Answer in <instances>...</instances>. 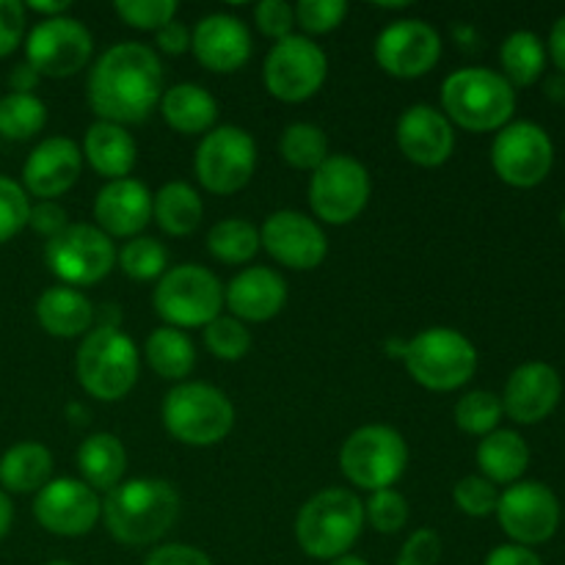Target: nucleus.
Returning <instances> with one entry per match:
<instances>
[{"mask_svg":"<svg viewBox=\"0 0 565 565\" xmlns=\"http://www.w3.org/2000/svg\"><path fill=\"white\" fill-rule=\"evenodd\" d=\"M502 419V401L491 392H469L456 406V425L463 434L489 436L494 434Z\"/></svg>","mask_w":565,"mask_h":565,"instance_id":"39","label":"nucleus"},{"mask_svg":"<svg viewBox=\"0 0 565 565\" xmlns=\"http://www.w3.org/2000/svg\"><path fill=\"white\" fill-rule=\"evenodd\" d=\"M452 500H456L458 511H463L467 516H489L497 511V486L489 483L483 475H469V478L458 480L456 489H452Z\"/></svg>","mask_w":565,"mask_h":565,"instance_id":"44","label":"nucleus"},{"mask_svg":"<svg viewBox=\"0 0 565 565\" xmlns=\"http://www.w3.org/2000/svg\"><path fill=\"white\" fill-rule=\"evenodd\" d=\"M329 72V61L320 44L309 36H296L276 42L265 58V86L281 103H303L320 92Z\"/></svg>","mask_w":565,"mask_h":565,"instance_id":"13","label":"nucleus"},{"mask_svg":"<svg viewBox=\"0 0 565 565\" xmlns=\"http://www.w3.org/2000/svg\"><path fill=\"white\" fill-rule=\"evenodd\" d=\"M50 270L64 285H97L116 265V248L99 226L66 224L64 232L47 241L44 248Z\"/></svg>","mask_w":565,"mask_h":565,"instance_id":"12","label":"nucleus"},{"mask_svg":"<svg viewBox=\"0 0 565 565\" xmlns=\"http://www.w3.org/2000/svg\"><path fill=\"white\" fill-rule=\"evenodd\" d=\"M114 9L121 17V22H127L130 28L154 33L169 25L177 14L174 0H119Z\"/></svg>","mask_w":565,"mask_h":565,"instance_id":"43","label":"nucleus"},{"mask_svg":"<svg viewBox=\"0 0 565 565\" xmlns=\"http://www.w3.org/2000/svg\"><path fill=\"white\" fill-rule=\"evenodd\" d=\"M362 527V500L348 489H326L298 511L296 541L315 561H337L351 552Z\"/></svg>","mask_w":565,"mask_h":565,"instance_id":"3","label":"nucleus"},{"mask_svg":"<svg viewBox=\"0 0 565 565\" xmlns=\"http://www.w3.org/2000/svg\"><path fill=\"white\" fill-rule=\"evenodd\" d=\"M143 565H213V561H210L202 550H196V546L166 544L158 546L154 552H149Z\"/></svg>","mask_w":565,"mask_h":565,"instance_id":"49","label":"nucleus"},{"mask_svg":"<svg viewBox=\"0 0 565 565\" xmlns=\"http://www.w3.org/2000/svg\"><path fill=\"white\" fill-rule=\"evenodd\" d=\"M94 218L108 237L138 235L152 218V193L143 182L130 180V177L110 180L108 185L99 188Z\"/></svg>","mask_w":565,"mask_h":565,"instance_id":"24","label":"nucleus"},{"mask_svg":"<svg viewBox=\"0 0 565 565\" xmlns=\"http://www.w3.org/2000/svg\"><path fill=\"white\" fill-rule=\"evenodd\" d=\"M224 303L241 323H265L285 309L287 281L270 268H246L224 287Z\"/></svg>","mask_w":565,"mask_h":565,"instance_id":"25","label":"nucleus"},{"mask_svg":"<svg viewBox=\"0 0 565 565\" xmlns=\"http://www.w3.org/2000/svg\"><path fill=\"white\" fill-rule=\"evenodd\" d=\"M364 519H367V522L373 524V530H379V533H397V530L406 527L408 522L406 497L395 489L373 491L367 505H364Z\"/></svg>","mask_w":565,"mask_h":565,"instance_id":"41","label":"nucleus"},{"mask_svg":"<svg viewBox=\"0 0 565 565\" xmlns=\"http://www.w3.org/2000/svg\"><path fill=\"white\" fill-rule=\"evenodd\" d=\"M44 565H75V563H70V561H50V563H44Z\"/></svg>","mask_w":565,"mask_h":565,"instance_id":"58","label":"nucleus"},{"mask_svg":"<svg viewBox=\"0 0 565 565\" xmlns=\"http://www.w3.org/2000/svg\"><path fill=\"white\" fill-rule=\"evenodd\" d=\"M408 375L430 392H452L467 384L478 370V351L456 329H425L403 348Z\"/></svg>","mask_w":565,"mask_h":565,"instance_id":"5","label":"nucleus"},{"mask_svg":"<svg viewBox=\"0 0 565 565\" xmlns=\"http://www.w3.org/2000/svg\"><path fill=\"white\" fill-rule=\"evenodd\" d=\"M28 215H31V202L25 188L0 174V246L25 230Z\"/></svg>","mask_w":565,"mask_h":565,"instance_id":"42","label":"nucleus"},{"mask_svg":"<svg viewBox=\"0 0 565 565\" xmlns=\"http://www.w3.org/2000/svg\"><path fill=\"white\" fill-rule=\"evenodd\" d=\"M331 565H370V563L362 561V557H356V555H342V557H337V561H331Z\"/></svg>","mask_w":565,"mask_h":565,"instance_id":"57","label":"nucleus"},{"mask_svg":"<svg viewBox=\"0 0 565 565\" xmlns=\"http://www.w3.org/2000/svg\"><path fill=\"white\" fill-rule=\"evenodd\" d=\"M11 519H14V508H11V500L6 497V491H0V539L9 533Z\"/></svg>","mask_w":565,"mask_h":565,"instance_id":"56","label":"nucleus"},{"mask_svg":"<svg viewBox=\"0 0 565 565\" xmlns=\"http://www.w3.org/2000/svg\"><path fill=\"white\" fill-rule=\"evenodd\" d=\"M191 47L199 64L210 72H237L252 58V33L237 17L207 14L191 33Z\"/></svg>","mask_w":565,"mask_h":565,"instance_id":"22","label":"nucleus"},{"mask_svg":"<svg viewBox=\"0 0 565 565\" xmlns=\"http://www.w3.org/2000/svg\"><path fill=\"white\" fill-rule=\"evenodd\" d=\"M555 160L550 136L533 121H513L497 132L491 163L497 177L513 188H533L546 180Z\"/></svg>","mask_w":565,"mask_h":565,"instance_id":"15","label":"nucleus"},{"mask_svg":"<svg viewBox=\"0 0 565 565\" xmlns=\"http://www.w3.org/2000/svg\"><path fill=\"white\" fill-rule=\"evenodd\" d=\"M152 301L171 329H204L224 307V287L218 276L202 265H177L160 276Z\"/></svg>","mask_w":565,"mask_h":565,"instance_id":"8","label":"nucleus"},{"mask_svg":"<svg viewBox=\"0 0 565 565\" xmlns=\"http://www.w3.org/2000/svg\"><path fill=\"white\" fill-rule=\"evenodd\" d=\"M406 439L390 425H364L353 430L340 450L342 475L370 494L392 489L406 472Z\"/></svg>","mask_w":565,"mask_h":565,"instance_id":"9","label":"nucleus"},{"mask_svg":"<svg viewBox=\"0 0 565 565\" xmlns=\"http://www.w3.org/2000/svg\"><path fill=\"white\" fill-rule=\"evenodd\" d=\"M53 475V456L39 441H20L0 458V486L14 494L42 491Z\"/></svg>","mask_w":565,"mask_h":565,"instance_id":"29","label":"nucleus"},{"mask_svg":"<svg viewBox=\"0 0 565 565\" xmlns=\"http://www.w3.org/2000/svg\"><path fill=\"white\" fill-rule=\"evenodd\" d=\"M550 53H552V58H555V64L565 72V17H561V20L555 22V28H552Z\"/></svg>","mask_w":565,"mask_h":565,"instance_id":"53","label":"nucleus"},{"mask_svg":"<svg viewBox=\"0 0 565 565\" xmlns=\"http://www.w3.org/2000/svg\"><path fill=\"white\" fill-rule=\"evenodd\" d=\"M83 152H86V160L97 174L110 177V180H125L136 166L138 149L125 127L97 121V125L88 127Z\"/></svg>","mask_w":565,"mask_h":565,"instance_id":"28","label":"nucleus"},{"mask_svg":"<svg viewBox=\"0 0 565 565\" xmlns=\"http://www.w3.org/2000/svg\"><path fill=\"white\" fill-rule=\"evenodd\" d=\"M441 105L447 119L469 132L500 130L516 108L513 86L491 70H458L441 86Z\"/></svg>","mask_w":565,"mask_h":565,"instance_id":"4","label":"nucleus"},{"mask_svg":"<svg viewBox=\"0 0 565 565\" xmlns=\"http://www.w3.org/2000/svg\"><path fill=\"white\" fill-rule=\"evenodd\" d=\"M370 199V174L351 154H329L320 169L312 171L309 204L326 224H351Z\"/></svg>","mask_w":565,"mask_h":565,"instance_id":"11","label":"nucleus"},{"mask_svg":"<svg viewBox=\"0 0 565 565\" xmlns=\"http://www.w3.org/2000/svg\"><path fill=\"white\" fill-rule=\"evenodd\" d=\"M296 11V25L307 33H329L345 20L348 3L345 0H301L292 6Z\"/></svg>","mask_w":565,"mask_h":565,"instance_id":"45","label":"nucleus"},{"mask_svg":"<svg viewBox=\"0 0 565 565\" xmlns=\"http://www.w3.org/2000/svg\"><path fill=\"white\" fill-rule=\"evenodd\" d=\"M163 425L177 441L210 447L226 439L235 425V406L210 384H180L166 395Z\"/></svg>","mask_w":565,"mask_h":565,"instance_id":"7","label":"nucleus"},{"mask_svg":"<svg viewBox=\"0 0 565 565\" xmlns=\"http://www.w3.org/2000/svg\"><path fill=\"white\" fill-rule=\"evenodd\" d=\"M441 58V36L423 20H397L375 39V61L390 75L419 77Z\"/></svg>","mask_w":565,"mask_h":565,"instance_id":"18","label":"nucleus"},{"mask_svg":"<svg viewBox=\"0 0 565 565\" xmlns=\"http://www.w3.org/2000/svg\"><path fill=\"white\" fill-rule=\"evenodd\" d=\"M254 20H257V28L265 36L281 42V39L290 36L292 25H296V11L285 0H263L254 9Z\"/></svg>","mask_w":565,"mask_h":565,"instance_id":"46","label":"nucleus"},{"mask_svg":"<svg viewBox=\"0 0 565 565\" xmlns=\"http://www.w3.org/2000/svg\"><path fill=\"white\" fill-rule=\"evenodd\" d=\"M259 243L276 263L292 270H312L329 254V241L323 230L296 210H279L268 215L259 230Z\"/></svg>","mask_w":565,"mask_h":565,"instance_id":"19","label":"nucleus"},{"mask_svg":"<svg viewBox=\"0 0 565 565\" xmlns=\"http://www.w3.org/2000/svg\"><path fill=\"white\" fill-rule=\"evenodd\" d=\"M257 169V147L243 127H215L196 149V177L210 193L230 196L248 185Z\"/></svg>","mask_w":565,"mask_h":565,"instance_id":"10","label":"nucleus"},{"mask_svg":"<svg viewBox=\"0 0 565 565\" xmlns=\"http://www.w3.org/2000/svg\"><path fill=\"white\" fill-rule=\"evenodd\" d=\"M563 381L555 367L544 362H530L513 370L502 395V412L519 425H535L550 417L561 403Z\"/></svg>","mask_w":565,"mask_h":565,"instance_id":"20","label":"nucleus"},{"mask_svg":"<svg viewBox=\"0 0 565 565\" xmlns=\"http://www.w3.org/2000/svg\"><path fill=\"white\" fill-rule=\"evenodd\" d=\"M83 169V154L72 138H47L39 143L25 160L22 180L25 188L42 202H53L55 196L70 191Z\"/></svg>","mask_w":565,"mask_h":565,"instance_id":"23","label":"nucleus"},{"mask_svg":"<svg viewBox=\"0 0 565 565\" xmlns=\"http://www.w3.org/2000/svg\"><path fill=\"white\" fill-rule=\"evenodd\" d=\"M204 345L210 348L215 359L224 362H237L252 348V334L237 318H215L213 323L204 326Z\"/></svg>","mask_w":565,"mask_h":565,"instance_id":"40","label":"nucleus"},{"mask_svg":"<svg viewBox=\"0 0 565 565\" xmlns=\"http://www.w3.org/2000/svg\"><path fill=\"white\" fill-rule=\"evenodd\" d=\"M28 226L39 235H44L47 241H53L58 232L66 230V213L61 204L55 202H39L36 207H31V215H28Z\"/></svg>","mask_w":565,"mask_h":565,"instance_id":"50","label":"nucleus"},{"mask_svg":"<svg viewBox=\"0 0 565 565\" xmlns=\"http://www.w3.org/2000/svg\"><path fill=\"white\" fill-rule=\"evenodd\" d=\"M483 565H544V563H541V557L535 555L533 550H527V546L505 544V546H497V550L486 557Z\"/></svg>","mask_w":565,"mask_h":565,"instance_id":"52","label":"nucleus"},{"mask_svg":"<svg viewBox=\"0 0 565 565\" xmlns=\"http://www.w3.org/2000/svg\"><path fill=\"white\" fill-rule=\"evenodd\" d=\"M143 353H147L149 367L160 379L169 381L185 379L193 370V364H196V348H193L191 337L180 329H171V326L154 329L149 334L147 345H143Z\"/></svg>","mask_w":565,"mask_h":565,"instance_id":"33","label":"nucleus"},{"mask_svg":"<svg viewBox=\"0 0 565 565\" xmlns=\"http://www.w3.org/2000/svg\"><path fill=\"white\" fill-rule=\"evenodd\" d=\"M25 33V6L17 0H0V58L14 53Z\"/></svg>","mask_w":565,"mask_h":565,"instance_id":"48","label":"nucleus"},{"mask_svg":"<svg viewBox=\"0 0 565 565\" xmlns=\"http://www.w3.org/2000/svg\"><path fill=\"white\" fill-rule=\"evenodd\" d=\"M494 513L500 516L502 530L527 550L546 544L561 524L557 497L544 483H513L500 494Z\"/></svg>","mask_w":565,"mask_h":565,"instance_id":"16","label":"nucleus"},{"mask_svg":"<svg viewBox=\"0 0 565 565\" xmlns=\"http://www.w3.org/2000/svg\"><path fill=\"white\" fill-rule=\"evenodd\" d=\"M75 373L83 390L97 401H121L138 381V351L119 329L97 326L77 348Z\"/></svg>","mask_w":565,"mask_h":565,"instance_id":"6","label":"nucleus"},{"mask_svg":"<svg viewBox=\"0 0 565 565\" xmlns=\"http://www.w3.org/2000/svg\"><path fill=\"white\" fill-rule=\"evenodd\" d=\"M530 463V447L516 430H494L478 447V467L489 483H516Z\"/></svg>","mask_w":565,"mask_h":565,"instance_id":"31","label":"nucleus"},{"mask_svg":"<svg viewBox=\"0 0 565 565\" xmlns=\"http://www.w3.org/2000/svg\"><path fill=\"white\" fill-rule=\"evenodd\" d=\"M28 9L36 11V14H44V20H53V17H64V11L70 9L66 0H58V3H42V0H31Z\"/></svg>","mask_w":565,"mask_h":565,"instance_id":"55","label":"nucleus"},{"mask_svg":"<svg viewBox=\"0 0 565 565\" xmlns=\"http://www.w3.org/2000/svg\"><path fill=\"white\" fill-rule=\"evenodd\" d=\"M502 70H505V81L511 86H530L544 72V42L530 31H516L505 39L500 50Z\"/></svg>","mask_w":565,"mask_h":565,"instance_id":"34","label":"nucleus"},{"mask_svg":"<svg viewBox=\"0 0 565 565\" xmlns=\"http://www.w3.org/2000/svg\"><path fill=\"white\" fill-rule=\"evenodd\" d=\"M33 516L47 533L77 539V535L92 533L94 524L103 516V502L97 491L83 480L58 478L50 480L33 502Z\"/></svg>","mask_w":565,"mask_h":565,"instance_id":"17","label":"nucleus"},{"mask_svg":"<svg viewBox=\"0 0 565 565\" xmlns=\"http://www.w3.org/2000/svg\"><path fill=\"white\" fill-rule=\"evenodd\" d=\"M397 147L412 163L436 169L447 163L456 147L450 119L434 105H412L397 121Z\"/></svg>","mask_w":565,"mask_h":565,"instance_id":"21","label":"nucleus"},{"mask_svg":"<svg viewBox=\"0 0 565 565\" xmlns=\"http://www.w3.org/2000/svg\"><path fill=\"white\" fill-rule=\"evenodd\" d=\"M160 114L171 130L182 136H199L213 130L218 119V103L207 88L196 83H177L160 97Z\"/></svg>","mask_w":565,"mask_h":565,"instance_id":"26","label":"nucleus"},{"mask_svg":"<svg viewBox=\"0 0 565 565\" xmlns=\"http://www.w3.org/2000/svg\"><path fill=\"white\" fill-rule=\"evenodd\" d=\"M47 121V108L33 94H6L0 99V136L11 141H28Z\"/></svg>","mask_w":565,"mask_h":565,"instance_id":"37","label":"nucleus"},{"mask_svg":"<svg viewBox=\"0 0 565 565\" xmlns=\"http://www.w3.org/2000/svg\"><path fill=\"white\" fill-rule=\"evenodd\" d=\"M36 320L47 334L72 340L92 329L94 307L83 292L72 287H50L39 296Z\"/></svg>","mask_w":565,"mask_h":565,"instance_id":"27","label":"nucleus"},{"mask_svg":"<svg viewBox=\"0 0 565 565\" xmlns=\"http://www.w3.org/2000/svg\"><path fill=\"white\" fill-rule=\"evenodd\" d=\"M279 152L292 169L315 171L329 158V138H326V132L318 125L296 121V125H290L281 132Z\"/></svg>","mask_w":565,"mask_h":565,"instance_id":"36","label":"nucleus"},{"mask_svg":"<svg viewBox=\"0 0 565 565\" xmlns=\"http://www.w3.org/2000/svg\"><path fill=\"white\" fill-rule=\"evenodd\" d=\"M154 42H158V47L163 50V53L182 55L185 50H191V28L171 20L169 25H163L158 33H154Z\"/></svg>","mask_w":565,"mask_h":565,"instance_id":"51","label":"nucleus"},{"mask_svg":"<svg viewBox=\"0 0 565 565\" xmlns=\"http://www.w3.org/2000/svg\"><path fill=\"white\" fill-rule=\"evenodd\" d=\"M202 215V199L188 182H166L152 196V218L171 237L191 235Z\"/></svg>","mask_w":565,"mask_h":565,"instance_id":"32","label":"nucleus"},{"mask_svg":"<svg viewBox=\"0 0 565 565\" xmlns=\"http://www.w3.org/2000/svg\"><path fill=\"white\" fill-rule=\"evenodd\" d=\"M77 469L83 483L94 491H110L121 483L127 469V450L114 434H94L77 450Z\"/></svg>","mask_w":565,"mask_h":565,"instance_id":"30","label":"nucleus"},{"mask_svg":"<svg viewBox=\"0 0 565 565\" xmlns=\"http://www.w3.org/2000/svg\"><path fill=\"white\" fill-rule=\"evenodd\" d=\"M116 259H119L121 274L136 281H152L166 274V248L154 237H132L116 254Z\"/></svg>","mask_w":565,"mask_h":565,"instance_id":"38","label":"nucleus"},{"mask_svg":"<svg viewBox=\"0 0 565 565\" xmlns=\"http://www.w3.org/2000/svg\"><path fill=\"white\" fill-rule=\"evenodd\" d=\"M259 230L246 218H226L210 230L207 252L215 259L230 265L252 263L254 254L259 252Z\"/></svg>","mask_w":565,"mask_h":565,"instance_id":"35","label":"nucleus"},{"mask_svg":"<svg viewBox=\"0 0 565 565\" xmlns=\"http://www.w3.org/2000/svg\"><path fill=\"white\" fill-rule=\"evenodd\" d=\"M163 97V66L141 42L114 44L88 75V105L99 121L141 125Z\"/></svg>","mask_w":565,"mask_h":565,"instance_id":"1","label":"nucleus"},{"mask_svg":"<svg viewBox=\"0 0 565 565\" xmlns=\"http://www.w3.org/2000/svg\"><path fill=\"white\" fill-rule=\"evenodd\" d=\"M39 75L28 64H20L14 72H11V88L17 94H31V88L36 86Z\"/></svg>","mask_w":565,"mask_h":565,"instance_id":"54","label":"nucleus"},{"mask_svg":"<svg viewBox=\"0 0 565 565\" xmlns=\"http://www.w3.org/2000/svg\"><path fill=\"white\" fill-rule=\"evenodd\" d=\"M441 557V539L434 530L423 527L417 533L408 535L403 544L401 555H397V565H439Z\"/></svg>","mask_w":565,"mask_h":565,"instance_id":"47","label":"nucleus"},{"mask_svg":"<svg viewBox=\"0 0 565 565\" xmlns=\"http://www.w3.org/2000/svg\"><path fill=\"white\" fill-rule=\"evenodd\" d=\"M92 33L72 17H53L33 25L25 42V64L36 75L70 77L77 75L92 58Z\"/></svg>","mask_w":565,"mask_h":565,"instance_id":"14","label":"nucleus"},{"mask_svg":"<svg viewBox=\"0 0 565 565\" xmlns=\"http://www.w3.org/2000/svg\"><path fill=\"white\" fill-rule=\"evenodd\" d=\"M561 224H563V230H565V207H563V213H561Z\"/></svg>","mask_w":565,"mask_h":565,"instance_id":"59","label":"nucleus"},{"mask_svg":"<svg viewBox=\"0 0 565 565\" xmlns=\"http://www.w3.org/2000/svg\"><path fill=\"white\" fill-rule=\"evenodd\" d=\"M180 494L158 478L125 480L108 491L103 505L105 524L119 544L147 546L163 539L177 522Z\"/></svg>","mask_w":565,"mask_h":565,"instance_id":"2","label":"nucleus"}]
</instances>
